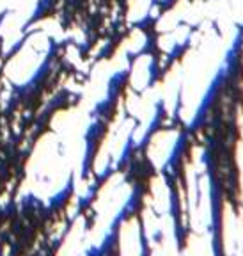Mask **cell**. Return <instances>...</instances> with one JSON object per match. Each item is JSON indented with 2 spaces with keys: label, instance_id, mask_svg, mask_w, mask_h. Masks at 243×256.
Listing matches in <instances>:
<instances>
[{
  "label": "cell",
  "instance_id": "1",
  "mask_svg": "<svg viewBox=\"0 0 243 256\" xmlns=\"http://www.w3.org/2000/svg\"><path fill=\"white\" fill-rule=\"evenodd\" d=\"M7 12H9L7 9L0 12V98H2V92H4V89H5V78H7V76H5V68H7V64L11 62V60L21 52V48H23L25 43H27V41L30 40V36H34V34H36V30L23 32L20 40L16 41V43L12 44L11 48H9L7 52H4V36H2V24H4ZM0 108H2V107H0Z\"/></svg>",
  "mask_w": 243,
  "mask_h": 256
}]
</instances>
